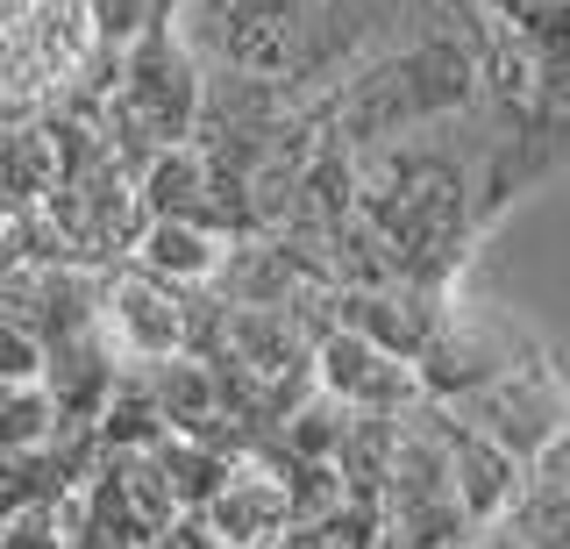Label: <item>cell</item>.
Instances as JSON below:
<instances>
[{"label":"cell","mask_w":570,"mask_h":549,"mask_svg":"<svg viewBox=\"0 0 570 549\" xmlns=\"http://www.w3.org/2000/svg\"><path fill=\"white\" fill-rule=\"evenodd\" d=\"M285 549H328V542H314V536H299V528H293V542H285Z\"/></svg>","instance_id":"cell-16"},{"label":"cell","mask_w":570,"mask_h":549,"mask_svg":"<svg viewBox=\"0 0 570 549\" xmlns=\"http://www.w3.org/2000/svg\"><path fill=\"white\" fill-rule=\"evenodd\" d=\"M200 521L222 536V549H285V542H293V528H299L293 478H285L272 442H257V450L236 457L228 486L214 492V507L200 513Z\"/></svg>","instance_id":"cell-5"},{"label":"cell","mask_w":570,"mask_h":549,"mask_svg":"<svg viewBox=\"0 0 570 549\" xmlns=\"http://www.w3.org/2000/svg\"><path fill=\"white\" fill-rule=\"evenodd\" d=\"M115 58H121V79H115V121H107V129H121V136L136 129L150 150L186 144V136L200 129V100H207L193 43L178 37L171 22H157V29H142L129 50H115Z\"/></svg>","instance_id":"cell-2"},{"label":"cell","mask_w":570,"mask_h":549,"mask_svg":"<svg viewBox=\"0 0 570 549\" xmlns=\"http://www.w3.org/2000/svg\"><path fill=\"white\" fill-rule=\"evenodd\" d=\"M314 393H328L350 414H414L421 379L406 357L364 343L356 329H321L314 343Z\"/></svg>","instance_id":"cell-6"},{"label":"cell","mask_w":570,"mask_h":549,"mask_svg":"<svg viewBox=\"0 0 570 549\" xmlns=\"http://www.w3.org/2000/svg\"><path fill=\"white\" fill-rule=\"evenodd\" d=\"M100 50H129L142 29H157V0H86Z\"/></svg>","instance_id":"cell-12"},{"label":"cell","mask_w":570,"mask_h":549,"mask_svg":"<svg viewBox=\"0 0 570 549\" xmlns=\"http://www.w3.org/2000/svg\"><path fill=\"white\" fill-rule=\"evenodd\" d=\"M150 549H222V536H214L200 513H178V521H171V528H165V536H157Z\"/></svg>","instance_id":"cell-13"},{"label":"cell","mask_w":570,"mask_h":549,"mask_svg":"<svg viewBox=\"0 0 570 549\" xmlns=\"http://www.w3.org/2000/svg\"><path fill=\"white\" fill-rule=\"evenodd\" d=\"M100 58L86 0H0V129L29 121Z\"/></svg>","instance_id":"cell-1"},{"label":"cell","mask_w":570,"mask_h":549,"mask_svg":"<svg viewBox=\"0 0 570 549\" xmlns=\"http://www.w3.org/2000/svg\"><path fill=\"white\" fill-rule=\"evenodd\" d=\"M43 335L22 329L14 314H0V393H14V385H43Z\"/></svg>","instance_id":"cell-11"},{"label":"cell","mask_w":570,"mask_h":549,"mask_svg":"<svg viewBox=\"0 0 570 549\" xmlns=\"http://www.w3.org/2000/svg\"><path fill=\"white\" fill-rule=\"evenodd\" d=\"M528 471H534V478H549V486H557V492H570V429H563L557 442H549V450L534 457Z\"/></svg>","instance_id":"cell-14"},{"label":"cell","mask_w":570,"mask_h":549,"mask_svg":"<svg viewBox=\"0 0 570 549\" xmlns=\"http://www.w3.org/2000/svg\"><path fill=\"white\" fill-rule=\"evenodd\" d=\"M435 429H442V457H450V492H456L463 521H471V528H492L499 513L513 507V492H521L528 464H513L499 442H485L478 429H463L450 406H435Z\"/></svg>","instance_id":"cell-7"},{"label":"cell","mask_w":570,"mask_h":549,"mask_svg":"<svg viewBox=\"0 0 570 549\" xmlns=\"http://www.w3.org/2000/svg\"><path fill=\"white\" fill-rule=\"evenodd\" d=\"M71 549H121V542H100V536H79V542H71Z\"/></svg>","instance_id":"cell-17"},{"label":"cell","mask_w":570,"mask_h":549,"mask_svg":"<svg viewBox=\"0 0 570 549\" xmlns=\"http://www.w3.org/2000/svg\"><path fill=\"white\" fill-rule=\"evenodd\" d=\"M86 528L79 492H50V500H29L0 521V549H71Z\"/></svg>","instance_id":"cell-10"},{"label":"cell","mask_w":570,"mask_h":549,"mask_svg":"<svg viewBox=\"0 0 570 549\" xmlns=\"http://www.w3.org/2000/svg\"><path fill=\"white\" fill-rule=\"evenodd\" d=\"M228 251H236V243H228V228H214V222L150 215L142 236H136V251H129V264L150 272V278H165V286H178V293H207V286H222Z\"/></svg>","instance_id":"cell-8"},{"label":"cell","mask_w":570,"mask_h":549,"mask_svg":"<svg viewBox=\"0 0 570 549\" xmlns=\"http://www.w3.org/2000/svg\"><path fill=\"white\" fill-rule=\"evenodd\" d=\"M450 414L463 421V429H478L485 442H499L513 464H534V457L570 429V406H563L557 379H549L542 364H521V371H507V379L478 385V393L456 400Z\"/></svg>","instance_id":"cell-4"},{"label":"cell","mask_w":570,"mask_h":549,"mask_svg":"<svg viewBox=\"0 0 570 549\" xmlns=\"http://www.w3.org/2000/svg\"><path fill=\"white\" fill-rule=\"evenodd\" d=\"M157 464H165L171 492H178V513H207L214 492L228 486V471H236V457H228L222 442H200V435H165L157 442Z\"/></svg>","instance_id":"cell-9"},{"label":"cell","mask_w":570,"mask_h":549,"mask_svg":"<svg viewBox=\"0 0 570 549\" xmlns=\"http://www.w3.org/2000/svg\"><path fill=\"white\" fill-rule=\"evenodd\" d=\"M193 307H200V293H178L136 264L100 278V335L115 343L121 364H165L193 350Z\"/></svg>","instance_id":"cell-3"},{"label":"cell","mask_w":570,"mask_h":549,"mask_svg":"<svg viewBox=\"0 0 570 549\" xmlns=\"http://www.w3.org/2000/svg\"><path fill=\"white\" fill-rule=\"evenodd\" d=\"M450 549H485V542H478V536H463V542H450Z\"/></svg>","instance_id":"cell-18"},{"label":"cell","mask_w":570,"mask_h":549,"mask_svg":"<svg viewBox=\"0 0 570 549\" xmlns=\"http://www.w3.org/2000/svg\"><path fill=\"white\" fill-rule=\"evenodd\" d=\"M478 542H485V549H534V542H521V536H507V528H478Z\"/></svg>","instance_id":"cell-15"}]
</instances>
